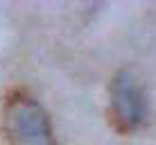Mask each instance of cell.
<instances>
[{
  "mask_svg": "<svg viewBox=\"0 0 156 145\" xmlns=\"http://www.w3.org/2000/svg\"><path fill=\"white\" fill-rule=\"evenodd\" d=\"M2 134L7 145H59L45 107L27 89H14L5 95Z\"/></svg>",
  "mask_w": 156,
  "mask_h": 145,
  "instance_id": "obj_1",
  "label": "cell"
},
{
  "mask_svg": "<svg viewBox=\"0 0 156 145\" xmlns=\"http://www.w3.org/2000/svg\"><path fill=\"white\" fill-rule=\"evenodd\" d=\"M147 120V95L133 71H118L109 84V125L118 134H133Z\"/></svg>",
  "mask_w": 156,
  "mask_h": 145,
  "instance_id": "obj_2",
  "label": "cell"
}]
</instances>
